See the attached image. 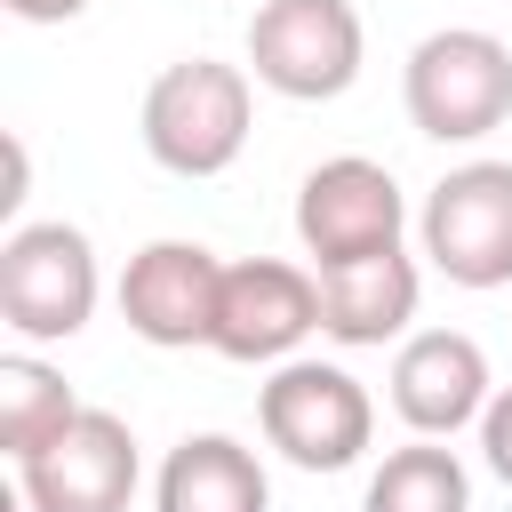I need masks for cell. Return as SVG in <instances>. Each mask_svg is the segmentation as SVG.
<instances>
[{
    "label": "cell",
    "mask_w": 512,
    "mask_h": 512,
    "mask_svg": "<svg viewBox=\"0 0 512 512\" xmlns=\"http://www.w3.org/2000/svg\"><path fill=\"white\" fill-rule=\"evenodd\" d=\"M248 128H256V80L248 64H216V56H176L144 88V112H136L144 152L184 184L224 176L248 152Z\"/></svg>",
    "instance_id": "obj_1"
},
{
    "label": "cell",
    "mask_w": 512,
    "mask_h": 512,
    "mask_svg": "<svg viewBox=\"0 0 512 512\" xmlns=\"http://www.w3.org/2000/svg\"><path fill=\"white\" fill-rule=\"evenodd\" d=\"M256 432L296 472H352L376 440V400L344 360H280L256 384Z\"/></svg>",
    "instance_id": "obj_2"
},
{
    "label": "cell",
    "mask_w": 512,
    "mask_h": 512,
    "mask_svg": "<svg viewBox=\"0 0 512 512\" xmlns=\"http://www.w3.org/2000/svg\"><path fill=\"white\" fill-rule=\"evenodd\" d=\"M400 104L432 144H480L512 120V48L480 24H440L400 64Z\"/></svg>",
    "instance_id": "obj_3"
},
{
    "label": "cell",
    "mask_w": 512,
    "mask_h": 512,
    "mask_svg": "<svg viewBox=\"0 0 512 512\" xmlns=\"http://www.w3.org/2000/svg\"><path fill=\"white\" fill-rule=\"evenodd\" d=\"M104 272H96V240L64 216L16 224L0 240V320L24 344H72L96 320Z\"/></svg>",
    "instance_id": "obj_4"
},
{
    "label": "cell",
    "mask_w": 512,
    "mask_h": 512,
    "mask_svg": "<svg viewBox=\"0 0 512 512\" xmlns=\"http://www.w3.org/2000/svg\"><path fill=\"white\" fill-rule=\"evenodd\" d=\"M368 32L352 0H256L248 16V80L288 104H336L360 80Z\"/></svg>",
    "instance_id": "obj_5"
},
{
    "label": "cell",
    "mask_w": 512,
    "mask_h": 512,
    "mask_svg": "<svg viewBox=\"0 0 512 512\" xmlns=\"http://www.w3.org/2000/svg\"><path fill=\"white\" fill-rule=\"evenodd\" d=\"M416 248L448 288H512V160H456L416 208Z\"/></svg>",
    "instance_id": "obj_6"
},
{
    "label": "cell",
    "mask_w": 512,
    "mask_h": 512,
    "mask_svg": "<svg viewBox=\"0 0 512 512\" xmlns=\"http://www.w3.org/2000/svg\"><path fill=\"white\" fill-rule=\"evenodd\" d=\"M400 232H408V192L368 152H336L296 184V240H304L312 272L384 256V248H400Z\"/></svg>",
    "instance_id": "obj_7"
},
{
    "label": "cell",
    "mask_w": 512,
    "mask_h": 512,
    "mask_svg": "<svg viewBox=\"0 0 512 512\" xmlns=\"http://www.w3.org/2000/svg\"><path fill=\"white\" fill-rule=\"evenodd\" d=\"M312 328H320V272H304L288 256H240V264H224L208 352H224L240 368H280V360L304 352Z\"/></svg>",
    "instance_id": "obj_8"
},
{
    "label": "cell",
    "mask_w": 512,
    "mask_h": 512,
    "mask_svg": "<svg viewBox=\"0 0 512 512\" xmlns=\"http://www.w3.org/2000/svg\"><path fill=\"white\" fill-rule=\"evenodd\" d=\"M136 480H144V456L128 416L112 408H80L40 456L16 464V488L32 512H128Z\"/></svg>",
    "instance_id": "obj_9"
},
{
    "label": "cell",
    "mask_w": 512,
    "mask_h": 512,
    "mask_svg": "<svg viewBox=\"0 0 512 512\" xmlns=\"http://www.w3.org/2000/svg\"><path fill=\"white\" fill-rule=\"evenodd\" d=\"M216 296H224V256L200 240H144L120 272V320H128V336H144L160 352L208 344Z\"/></svg>",
    "instance_id": "obj_10"
},
{
    "label": "cell",
    "mask_w": 512,
    "mask_h": 512,
    "mask_svg": "<svg viewBox=\"0 0 512 512\" xmlns=\"http://www.w3.org/2000/svg\"><path fill=\"white\" fill-rule=\"evenodd\" d=\"M384 384H392V416H400L416 440H456V432L480 424L488 400H496L488 352H480L464 328H416V336H400Z\"/></svg>",
    "instance_id": "obj_11"
},
{
    "label": "cell",
    "mask_w": 512,
    "mask_h": 512,
    "mask_svg": "<svg viewBox=\"0 0 512 512\" xmlns=\"http://www.w3.org/2000/svg\"><path fill=\"white\" fill-rule=\"evenodd\" d=\"M416 296H424V272L408 248L336 264V272H320V336H336L344 352H376V344L408 336Z\"/></svg>",
    "instance_id": "obj_12"
},
{
    "label": "cell",
    "mask_w": 512,
    "mask_h": 512,
    "mask_svg": "<svg viewBox=\"0 0 512 512\" xmlns=\"http://www.w3.org/2000/svg\"><path fill=\"white\" fill-rule=\"evenodd\" d=\"M152 512H272V472L232 432H184L160 456Z\"/></svg>",
    "instance_id": "obj_13"
},
{
    "label": "cell",
    "mask_w": 512,
    "mask_h": 512,
    "mask_svg": "<svg viewBox=\"0 0 512 512\" xmlns=\"http://www.w3.org/2000/svg\"><path fill=\"white\" fill-rule=\"evenodd\" d=\"M72 416H80V392L64 384V368H48L40 352L0 360V448H8V464L40 456Z\"/></svg>",
    "instance_id": "obj_14"
},
{
    "label": "cell",
    "mask_w": 512,
    "mask_h": 512,
    "mask_svg": "<svg viewBox=\"0 0 512 512\" xmlns=\"http://www.w3.org/2000/svg\"><path fill=\"white\" fill-rule=\"evenodd\" d=\"M360 512H472V472L440 440H408L368 472Z\"/></svg>",
    "instance_id": "obj_15"
},
{
    "label": "cell",
    "mask_w": 512,
    "mask_h": 512,
    "mask_svg": "<svg viewBox=\"0 0 512 512\" xmlns=\"http://www.w3.org/2000/svg\"><path fill=\"white\" fill-rule=\"evenodd\" d=\"M480 464L512 488V384H496V400H488V416H480Z\"/></svg>",
    "instance_id": "obj_16"
},
{
    "label": "cell",
    "mask_w": 512,
    "mask_h": 512,
    "mask_svg": "<svg viewBox=\"0 0 512 512\" xmlns=\"http://www.w3.org/2000/svg\"><path fill=\"white\" fill-rule=\"evenodd\" d=\"M0 8H8L16 24H72L88 0H0Z\"/></svg>",
    "instance_id": "obj_17"
}]
</instances>
